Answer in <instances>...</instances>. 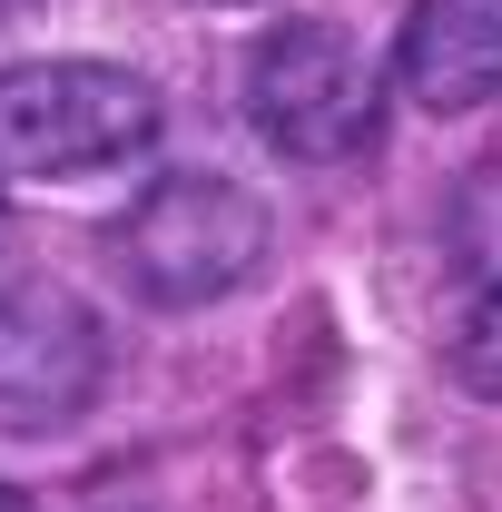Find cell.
Wrapping results in <instances>:
<instances>
[{
	"label": "cell",
	"mask_w": 502,
	"mask_h": 512,
	"mask_svg": "<svg viewBox=\"0 0 502 512\" xmlns=\"http://www.w3.org/2000/svg\"><path fill=\"white\" fill-rule=\"evenodd\" d=\"M158 138V89L119 60L0 69V188H69Z\"/></svg>",
	"instance_id": "6da1fadb"
},
{
	"label": "cell",
	"mask_w": 502,
	"mask_h": 512,
	"mask_svg": "<svg viewBox=\"0 0 502 512\" xmlns=\"http://www.w3.org/2000/svg\"><path fill=\"white\" fill-rule=\"evenodd\" d=\"M247 119L276 158H306V168H335L355 148H375L384 128V69L355 30L335 20H286L266 30L247 60Z\"/></svg>",
	"instance_id": "7a4b0ae2"
},
{
	"label": "cell",
	"mask_w": 502,
	"mask_h": 512,
	"mask_svg": "<svg viewBox=\"0 0 502 512\" xmlns=\"http://www.w3.org/2000/svg\"><path fill=\"white\" fill-rule=\"evenodd\" d=\"M119 266L138 276V296H158V306L237 296L266 266V207L237 178H158L119 227Z\"/></svg>",
	"instance_id": "3957f363"
},
{
	"label": "cell",
	"mask_w": 502,
	"mask_h": 512,
	"mask_svg": "<svg viewBox=\"0 0 502 512\" xmlns=\"http://www.w3.org/2000/svg\"><path fill=\"white\" fill-rule=\"evenodd\" d=\"M99 316L69 296V286H40V276H0V434H60L89 414L99 394Z\"/></svg>",
	"instance_id": "277c9868"
},
{
	"label": "cell",
	"mask_w": 502,
	"mask_h": 512,
	"mask_svg": "<svg viewBox=\"0 0 502 512\" xmlns=\"http://www.w3.org/2000/svg\"><path fill=\"white\" fill-rule=\"evenodd\" d=\"M394 69L434 119L502 99V0H414Z\"/></svg>",
	"instance_id": "5b68a950"
},
{
	"label": "cell",
	"mask_w": 502,
	"mask_h": 512,
	"mask_svg": "<svg viewBox=\"0 0 502 512\" xmlns=\"http://www.w3.org/2000/svg\"><path fill=\"white\" fill-rule=\"evenodd\" d=\"M453 375L473 384V394H502V276L473 296V316L453 335Z\"/></svg>",
	"instance_id": "8992f818"
},
{
	"label": "cell",
	"mask_w": 502,
	"mask_h": 512,
	"mask_svg": "<svg viewBox=\"0 0 502 512\" xmlns=\"http://www.w3.org/2000/svg\"><path fill=\"white\" fill-rule=\"evenodd\" d=\"M0 512H30V503H20V493H10V483H0Z\"/></svg>",
	"instance_id": "52a82bcc"
}]
</instances>
